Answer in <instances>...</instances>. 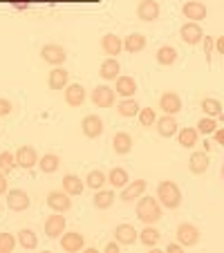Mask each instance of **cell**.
<instances>
[{"instance_id": "50", "label": "cell", "mask_w": 224, "mask_h": 253, "mask_svg": "<svg viewBox=\"0 0 224 253\" xmlns=\"http://www.w3.org/2000/svg\"><path fill=\"white\" fill-rule=\"evenodd\" d=\"M202 2H206V0H202Z\"/></svg>"}, {"instance_id": "37", "label": "cell", "mask_w": 224, "mask_h": 253, "mask_svg": "<svg viewBox=\"0 0 224 253\" xmlns=\"http://www.w3.org/2000/svg\"><path fill=\"white\" fill-rule=\"evenodd\" d=\"M18 244L23 249H36L39 247V235L34 233L32 229H20L18 231Z\"/></svg>"}, {"instance_id": "26", "label": "cell", "mask_w": 224, "mask_h": 253, "mask_svg": "<svg viewBox=\"0 0 224 253\" xmlns=\"http://www.w3.org/2000/svg\"><path fill=\"white\" fill-rule=\"evenodd\" d=\"M63 191L67 193V195H81L83 191H86V182H83L81 177L77 175H65L63 177Z\"/></svg>"}, {"instance_id": "38", "label": "cell", "mask_w": 224, "mask_h": 253, "mask_svg": "<svg viewBox=\"0 0 224 253\" xmlns=\"http://www.w3.org/2000/svg\"><path fill=\"white\" fill-rule=\"evenodd\" d=\"M16 166H18V164H16V155L9 153V150H2V153H0V170L9 175Z\"/></svg>"}, {"instance_id": "48", "label": "cell", "mask_w": 224, "mask_h": 253, "mask_svg": "<svg viewBox=\"0 0 224 253\" xmlns=\"http://www.w3.org/2000/svg\"><path fill=\"white\" fill-rule=\"evenodd\" d=\"M181 249H184V247H181L179 242H173V244H168V247H166V251L168 253H177V251H181Z\"/></svg>"}, {"instance_id": "17", "label": "cell", "mask_w": 224, "mask_h": 253, "mask_svg": "<svg viewBox=\"0 0 224 253\" xmlns=\"http://www.w3.org/2000/svg\"><path fill=\"white\" fill-rule=\"evenodd\" d=\"M137 18L143 23H153L159 18V2L155 0H141L137 5Z\"/></svg>"}, {"instance_id": "34", "label": "cell", "mask_w": 224, "mask_h": 253, "mask_svg": "<svg viewBox=\"0 0 224 253\" xmlns=\"http://www.w3.org/2000/svg\"><path fill=\"white\" fill-rule=\"evenodd\" d=\"M202 112H204L206 117H213V119H218V117H222V103H220L218 99H213V96H206V99H202Z\"/></svg>"}, {"instance_id": "12", "label": "cell", "mask_w": 224, "mask_h": 253, "mask_svg": "<svg viewBox=\"0 0 224 253\" xmlns=\"http://www.w3.org/2000/svg\"><path fill=\"white\" fill-rule=\"evenodd\" d=\"M14 155H16V164H18L20 168L39 166V153H36V148H34V146H20Z\"/></svg>"}, {"instance_id": "8", "label": "cell", "mask_w": 224, "mask_h": 253, "mask_svg": "<svg viewBox=\"0 0 224 253\" xmlns=\"http://www.w3.org/2000/svg\"><path fill=\"white\" fill-rule=\"evenodd\" d=\"M159 108L164 110V115H179L181 108H184V103H181V96L177 94V92H164L162 96H159Z\"/></svg>"}, {"instance_id": "41", "label": "cell", "mask_w": 224, "mask_h": 253, "mask_svg": "<svg viewBox=\"0 0 224 253\" xmlns=\"http://www.w3.org/2000/svg\"><path fill=\"white\" fill-rule=\"evenodd\" d=\"M139 124L143 126V128H150V126L157 121V115H155L153 108H143V110H139Z\"/></svg>"}, {"instance_id": "14", "label": "cell", "mask_w": 224, "mask_h": 253, "mask_svg": "<svg viewBox=\"0 0 224 253\" xmlns=\"http://www.w3.org/2000/svg\"><path fill=\"white\" fill-rule=\"evenodd\" d=\"M115 92L121 99H130V96H134V92H137V81H134L133 77H128V74H119V77L115 79Z\"/></svg>"}, {"instance_id": "51", "label": "cell", "mask_w": 224, "mask_h": 253, "mask_svg": "<svg viewBox=\"0 0 224 253\" xmlns=\"http://www.w3.org/2000/svg\"><path fill=\"white\" fill-rule=\"evenodd\" d=\"M58 2H61V0H58Z\"/></svg>"}, {"instance_id": "36", "label": "cell", "mask_w": 224, "mask_h": 253, "mask_svg": "<svg viewBox=\"0 0 224 253\" xmlns=\"http://www.w3.org/2000/svg\"><path fill=\"white\" fill-rule=\"evenodd\" d=\"M175 61H177V49L173 47V45H162V47L157 49V63L159 65L171 67Z\"/></svg>"}, {"instance_id": "11", "label": "cell", "mask_w": 224, "mask_h": 253, "mask_svg": "<svg viewBox=\"0 0 224 253\" xmlns=\"http://www.w3.org/2000/svg\"><path fill=\"white\" fill-rule=\"evenodd\" d=\"M179 36H181V41H184L186 45H197L202 39H204V32H202L200 23H193V20H188V23L181 25Z\"/></svg>"}, {"instance_id": "7", "label": "cell", "mask_w": 224, "mask_h": 253, "mask_svg": "<svg viewBox=\"0 0 224 253\" xmlns=\"http://www.w3.org/2000/svg\"><path fill=\"white\" fill-rule=\"evenodd\" d=\"M47 206L54 213H67V211L72 209V195H67L65 191H49Z\"/></svg>"}, {"instance_id": "30", "label": "cell", "mask_w": 224, "mask_h": 253, "mask_svg": "<svg viewBox=\"0 0 224 253\" xmlns=\"http://www.w3.org/2000/svg\"><path fill=\"white\" fill-rule=\"evenodd\" d=\"M162 240V233H159L157 229H155L153 224H146V229L139 233V242L143 244V247H148V249H153V247H157V242Z\"/></svg>"}, {"instance_id": "9", "label": "cell", "mask_w": 224, "mask_h": 253, "mask_svg": "<svg viewBox=\"0 0 224 253\" xmlns=\"http://www.w3.org/2000/svg\"><path fill=\"white\" fill-rule=\"evenodd\" d=\"M81 130L88 139H99L103 134V119L99 115H88L81 121Z\"/></svg>"}, {"instance_id": "27", "label": "cell", "mask_w": 224, "mask_h": 253, "mask_svg": "<svg viewBox=\"0 0 224 253\" xmlns=\"http://www.w3.org/2000/svg\"><path fill=\"white\" fill-rule=\"evenodd\" d=\"M58 166H61V157H58L56 153H45L43 157L39 159V168H41V172H45V175L56 172Z\"/></svg>"}, {"instance_id": "49", "label": "cell", "mask_w": 224, "mask_h": 253, "mask_svg": "<svg viewBox=\"0 0 224 253\" xmlns=\"http://www.w3.org/2000/svg\"><path fill=\"white\" fill-rule=\"evenodd\" d=\"M9 2H14V5H18V7H27L29 5V0H9Z\"/></svg>"}, {"instance_id": "39", "label": "cell", "mask_w": 224, "mask_h": 253, "mask_svg": "<svg viewBox=\"0 0 224 253\" xmlns=\"http://www.w3.org/2000/svg\"><path fill=\"white\" fill-rule=\"evenodd\" d=\"M16 244H18V238L11 233H0V253H11L16 249Z\"/></svg>"}, {"instance_id": "18", "label": "cell", "mask_w": 224, "mask_h": 253, "mask_svg": "<svg viewBox=\"0 0 224 253\" xmlns=\"http://www.w3.org/2000/svg\"><path fill=\"white\" fill-rule=\"evenodd\" d=\"M101 49H103L105 56H119L124 52V39H119L117 34H105L101 39Z\"/></svg>"}, {"instance_id": "33", "label": "cell", "mask_w": 224, "mask_h": 253, "mask_svg": "<svg viewBox=\"0 0 224 253\" xmlns=\"http://www.w3.org/2000/svg\"><path fill=\"white\" fill-rule=\"evenodd\" d=\"M117 110H119V115H121V117L130 119V117H137L141 108H139V103L133 99V96H130V99H121L119 103H117Z\"/></svg>"}, {"instance_id": "47", "label": "cell", "mask_w": 224, "mask_h": 253, "mask_svg": "<svg viewBox=\"0 0 224 253\" xmlns=\"http://www.w3.org/2000/svg\"><path fill=\"white\" fill-rule=\"evenodd\" d=\"M215 52L222 54L224 56V36H220V39H215Z\"/></svg>"}, {"instance_id": "6", "label": "cell", "mask_w": 224, "mask_h": 253, "mask_svg": "<svg viewBox=\"0 0 224 253\" xmlns=\"http://www.w3.org/2000/svg\"><path fill=\"white\" fill-rule=\"evenodd\" d=\"M92 103L96 108H112L117 103V92L110 85H96L92 92Z\"/></svg>"}, {"instance_id": "10", "label": "cell", "mask_w": 224, "mask_h": 253, "mask_svg": "<svg viewBox=\"0 0 224 253\" xmlns=\"http://www.w3.org/2000/svg\"><path fill=\"white\" fill-rule=\"evenodd\" d=\"M181 14H184L186 20L197 23V20H204L209 11H206V5L202 0H188V2H184V7H181Z\"/></svg>"}, {"instance_id": "13", "label": "cell", "mask_w": 224, "mask_h": 253, "mask_svg": "<svg viewBox=\"0 0 224 253\" xmlns=\"http://www.w3.org/2000/svg\"><path fill=\"white\" fill-rule=\"evenodd\" d=\"M61 249L67 253H77L86 249V238L77 231H70V233H63L61 235Z\"/></svg>"}, {"instance_id": "3", "label": "cell", "mask_w": 224, "mask_h": 253, "mask_svg": "<svg viewBox=\"0 0 224 253\" xmlns=\"http://www.w3.org/2000/svg\"><path fill=\"white\" fill-rule=\"evenodd\" d=\"M175 238L184 249H191L200 242V229L195 224H191V222H181L175 231Z\"/></svg>"}, {"instance_id": "5", "label": "cell", "mask_w": 224, "mask_h": 253, "mask_svg": "<svg viewBox=\"0 0 224 253\" xmlns=\"http://www.w3.org/2000/svg\"><path fill=\"white\" fill-rule=\"evenodd\" d=\"M7 209L14 213H23L29 209V195L23 188H9L7 191Z\"/></svg>"}, {"instance_id": "23", "label": "cell", "mask_w": 224, "mask_h": 253, "mask_svg": "<svg viewBox=\"0 0 224 253\" xmlns=\"http://www.w3.org/2000/svg\"><path fill=\"white\" fill-rule=\"evenodd\" d=\"M188 170H191L193 175H204V172L209 170V155L202 153V150L193 153L191 159H188Z\"/></svg>"}, {"instance_id": "42", "label": "cell", "mask_w": 224, "mask_h": 253, "mask_svg": "<svg viewBox=\"0 0 224 253\" xmlns=\"http://www.w3.org/2000/svg\"><path fill=\"white\" fill-rule=\"evenodd\" d=\"M202 45H204L206 58L211 61V56H213V52H215V39H213V36H204V39H202Z\"/></svg>"}, {"instance_id": "4", "label": "cell", "mask_w": 224, "mask_h": 253, "mask_svg": "<svg viewBox=\"0 0 224 253\" xmlns=\"http://www.w3.org/2000/svg\"><path fill=\"white\" fill-rule=\"evenodd\" d=\"M41 58H43L45 63H49V65H54V67H61L63 63L67 61V54H65V49H63L61 45L47 43V45L41 47Z\"/></svg>"}, {"instance_id": "43", "label": "cell", "mask_w": 224, "mask_h": 253, "mask_svg": "<svg viewBox=\"0 0 224 253\" xmlns=\"http://www.w3.org/2000/svg\"><path fill=\"white\" fill-rule=\"evenodd\" d=\"M11 112H14V105H11V101L5 99V96H0V117H9Z\"/></svg>"}, {"instance_id": "15", "label": "cell", "mask_w": 224, "mask_h": 253, "mask_svg": "<svg viewBox=\"0 0 224 253\" xmlns=\"http://www.w3.org/2000/svg\"><path fill=\"white\" fill-rule=\"evenodd\" d=\"M47 85H49V90H54V92L65 90V87L70 85V72L63 70V65L54 67V70L47 74Z\"/></svg>"}, {"instance_id": "28", "label": "cell", "mask_w": 224, "mask_h": 253, "mask_svg": "<svg viewBox=\"0 0 224 253\" xmlns=\"http://www.w3.org/2000/svg\"><path fill=\"white\" fill-rule=\"evenodd\" d=\"M143 47H146V36H143V34L134 32L124 39V49L128 54H137V52H141Z\"/></svg>"}, {"instance_id": "20", "label": "cell", "mask_w": 224, "mask_h": 253, "mask_svg": "<svg viewBox=\"0 0 224 253\" xmlns=\"http://www.w3.org/2000/svg\"><path fill=\"white\" fill-rule=\"evenodd\" d=\"M83 101H86V87L79 83H70L65 87V103L70 108H79V105H83Z\"/></svg>"}, {"instance_id": "46", "label": "cell", "mask_w": 224, "mask_h": 253, "mask_svg": "<svg viewBox=\"0 0 224 253\" xmlns=\"http://www.w3.org/2000/svg\"><path fill=\"white\" fill-rule=\"evenodd\" d=\"M119 249H121L119 242H108L105 244V253H119Z\"/></svg>"}, {"instance_id": "2", "label": "cell", "mask_w": 224, "mask_h": 253, "mask_svg": "<svg viewBox=\"0 0 224 253\" xmlns=\"http://www.w3.org/2000/svg\"><path fill=\"white\" fill-rule=\"evenodd\" d=\"M157 200L162 204V209H168V211H175L177 206L181 204V191L175 182L166 179V182H159L157 186Z\"/></svg>"}, {"instance_id": "31", "label": "cell", "mask_w": 224, "mask_h": 253, "mask_svg": "<svg viewBox=\"0 0 224 253\" xmlns=\"http://www.w3.org/2000/svg\"><path fill=\"white\" fill-rule=\"evenodd\" d=\"M128 182H130V177H128V170H126V168L115 166L108 172V184H112V188H124Z\"/></svg>"}, {"instance_id": "35", "label": "cell", "mask_w": 224, "mask_h": 253, "mask_svg": "<svg viewBox=\"0 0 224 253\" xmlns=\"http://www.w3.org/2000/svg\"><path fill=\"white\" fill-rule=\"evenodd\" d=\"M108 184V175L103 170H90L86 177V186H90L92 191H101Z\"/></svg>"}, {"instance_id": "22", "label": "cell", "mask_w": 224, "mask_h": 253, "mask_svg": "<svg viewBox=\"0 0 224 253\" xmlns=\"http://www.w3.org/2000/svg\"><path fill=\"white\" fill-rule=\"evenodd\" d=\"M119 72H121L119 61H117V58H112V56H108L103 63H101V67H99V77L103 79V81H115V79L119 77Z\"/></svg>"}, {"instance_id": "25", "label": "cell", "mask_w": 224, "mask_h": 253, "mask_svg": "<svg viewBox=\"0 0 224 253\" xmlns=\"http://www.w3.org/2000/svg\"><path fill=\"white\" fill-rule=\"evenodd\" d=\"M112 150H115L117 155H128L130 150H133V137H130L128 132H117L115 137H112Z\"/></svg>"}, {"instance_id": "40", "label": "cell", "mask_w": 224, "mask_h": 253, "mask_svg": "<svg viewBox=\"0 0 224 253\" xmlns=\"http://www.w3.org/2000/svg\"><path fill=\"white\" fill-rule=\"evenodd\" d=\"M195 128H197V132H202V134H213L215 130H218V121H215L213 117H202Z\"/></svg>"}, {"instance_id": "16", "label": "cell", "mask_w": 224, "mask_h": 253, "mask_svg": "<svg viewBox=\"0 0 224 253\" xmlns=\"http://www.w3.org/2000/svg\"><path fill=\"white\" fill-rule=\"evenodd\" d=\"M65 226H67V222L63 217V213H52L45 220V235L47 238H58V235L65 233Z\"/></svg>"}, {"instance_id": "1", "label": "cell", "mask_w": 224, "mask_h": 253, "mask_svg": "<svg viewBox=\"0 0 224 253\" xmlns=\"http://www.w3.org/2000/svg\"><path fill=\"white\" fill-rule=\"evenodd\" d=\"M134 215L143 224H155V222L162 220V204H159L157 197L141 195L137 200V206H134Z\"/></svg>"}, {"instance_id": "21", "label": "cell", "mask_w": 224, "mask_h": 253, "mask_svg": "<svg viewBox=\"0 0 224 253\" xmlns=\"http://www.w3.org/2000/svg\"><path fill=\"white\" fill-rule=\"evenodd\" d=\"M143 193H146V182H143V179H134V182H128L124 188H121V200L124 202L139 200Z\"/></svg>"}, {"instance_id": "32", "label": "cell", "mask_w": 224, "mask_h": 253, "mask_svg": "<svg viewBox=\"0 0 224 253\" xmlns=\"http://www.w3.org/2000/svg\"><path fill=\"white\" fill-rule=\"evenodd\" d=\"M115 200H117L115 193H112V191H105V188H101V191L94 193V200H92V204H94V209L105 211V209H110V206H112V202H115Z\"/></svg>"}, {"instance_id": "29", "label": "cell", "mask_w": 224, "mask_h": 253, "mask_svg": "<svg viewBox=\"0 0 224 253\" xmlns=\"http://www.w3.org/2000/svg\"><path fill=\"white\" fill-rule=\"evenodd\" d=\"M177 139H179V146H184V148H195L200 132H197V128H181L177 130Z\"/></svg>"}, {"instance_id": "44", "label": "cell", "mask_w": 224, "mask_h": 253, "mask_svg": "<svg viewBox=\"0 0 224 253\" xmlns=\"http://www.w3.org/2000/svg\"><path fill=\"white\" fill-rule=\"evenodd\" d=\"M7 191H9V186H7V172L0 170V195H5Z\"/></svg>"}, {"instance_id": "45", "label": "cell", "mask_w": 224, "mask_h": 253, "mask_svg": "<svg viewBox=\"0 0 224 253\" xmlns=\"http://www.w3.org/2000/svg\"><path fill=\"white\" fill-rule=\"evenodd\" d=\"M213 141L218 143V146H224V128H218L213 132Z\"/></svg>"}, {"instance_id": "19", "label": "cell", "mask_w": 224, "mask_h": 253, "mask_svg": "<svg viewBox=\"0 0 224 253\" xmlns=\"http://www.w3.org/2000/svg\"><path fill=\"white\" fill-rule=\"evenodd\" d=\"M115 240L121 244V247H133L139 240V233L133 224H119L115 229Z\"/></svg>"}, {"instance_id": "24", "label": "cell", "mask_w": 224, "mask_h": 253, "mask_svg": "<svg viewBox=\"0 0 224 253\" xmlns=\"http://www.w3.org/2000/svg\"><path fill=\"white\" fill-rule=\"evenodd\" d=\"M155 126H157V132L162 134V137H166V139H168V137H175V134H177V128H179L173 115H164L162 119L155 121Z\"/></svg>"}]
</instances>
